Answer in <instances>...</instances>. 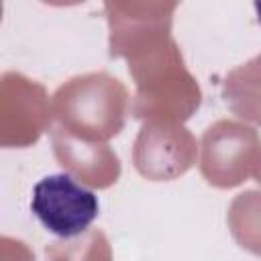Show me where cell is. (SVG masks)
Returning a JSON list of instances; mask_svg holds the SVG:
<instances>
[{
	"label": "cell",
	"mask_w": 261,
	"mask_h": 261,
	"mask_svg": "<svg viewBox=\"0 0 261 261\" xmlns=\"http://www.w3.org/2000/svg\"><path fill=\"white\" fill-rule=\"evenodd\" d=\"M255 10H257V18L261 22V2H255Z\"/></svg>",
	"instance_id": "2"
},
{
	"label": "cell",
	"mask_w": 261,
	"mask_h": 261,
	"mask_svg": "<svg viewBox=\"0 0 261 261\" xmlns=\"http://www.w3.org/2000/svg\"><path fill=\"white\" fill-rule=\"evenodd\" d=\"M31 210L39 222L61 239L82 234L98 216V196L67 173H51L33 188Z\"/></svg>",
	"instance_id": "1"
}]
</instances>
